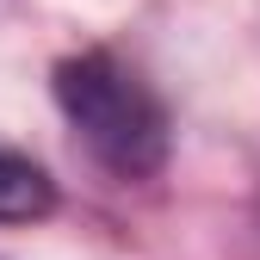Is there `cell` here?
I'll list each match as a JSON object with an SVG mask.
<instances>
[{"label": "cell", "mask_w": 260, "mask_h": 260, "mask_svg": "<svg viewBox=\"0 0 260 260\" xmlns=\"http://www.w3.org/2000/svg\"><path fill=\"white\" fill-rule=\"evenodd\" d=\"M50 87H56V106L69 118L75 143L112 180H155L168 168L174 118L137 62H124L118 50H75L56 62Z\"/></svg>", "instance_id": "cell-1"}, {"label": "cell", "mask_w": 260, "mask_h": 260, "mask_svg": "<svg viewBox=\"0 0 260 260\" xmlns=\"http://www.w3.org/2000/svg\"><path fill=\"white\" fill-rule=\"evenodd\" d=\"M56 211V180L31 155L0 143V223H38Z\"/></svg>", "instance_id": "cell-2"}]
</instances>
